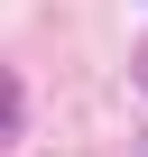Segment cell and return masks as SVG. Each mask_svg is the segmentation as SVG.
<instances>
[{"label":"cell","mask_w":148,"mask_h":157,"mask_svg":"<svg viewBox=\"0 0 148 157\" xmlns=\"http://www.w3.org/2000/svg\"><path fill=\"white\" fill-rule=\"evenodd\" d=\"M19 129V83H10V65H0V139Z\"/></svg>","instance_id":"obj_1"},{"label":"cell","mask_w":148,"mask_h":157,"mask_svg":"<svg viewBox=\"0 0 148 157\" xmlns=\"http://www.w3.org/2000/svg\"><path fill=\"white\" fill-rule=\"evenodd\" d=\"M139 83H148V46H139Z\"/></svg>","instance_id":"obj_2"}]
</instances>
